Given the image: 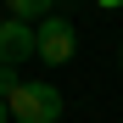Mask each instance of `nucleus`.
<instances>
[{"instance_id": "obj_5", "label": "nucleus", "mask_w": 123, "mask_h": 123, "mask_svg": "<svg viewBox=\"0 0 123 123\" xmlns=\"http://www.w3.org/2000/svg\"><path fill=\"white\" fill-rule=\"evenodd\" d=\"M0 123H11V106H6V101H0Z\"/></svg>"}, {"instance_id": "obj_3", "label": "nucleus", "mask_w": 123, "mask_h": 123, "mask_svg": "<svg viewBox=\"0 0 123 123\" xmlns=\"http://www.w3.org/2000/svg\"><path fill=\"white\" fill-rule=\"evenodd\" d=\"M39 56V39L28 23H11V17H0V67H17V62Z\"/></svg>"}, {"instance_id": "obj_6", "label": "nucleus", "mask_w": 123, "mask_h": 123, "mask_svg": "<svg viewBox=\"0 0 123 123\" xmlns=\"http://www.w3.org/2000/svg\"><path fill=\"white\" fill-rule=\"evenodd\" d=\"M117 62H123V50H117Z\"/></svg>"}, {"instance_id": "obj_1", "label": "nucleus", "mask_w": 123, "mask_h": 123, "mask_svg": "<svg viewBox=\"0 0 123 123\" xmlns=\"http://www.w3.org/2000/svg\"><path fill=\"white\" fill-rule=\"evenodd\" d=\"M6 106H11V123H62V90L34 78V84H17Z\"/></svg>"}, {"instance_id": "obj_2", "label": "nucleus", "mask_w": 123, "mask_h": 123, "mask_svg": "<svg viewBox=\"0 0 123 123\" xmlns=\"http://www.w3.org/2000/svg\"><path fill=\"white\" fill-rule=\"evenodd\" d=\"M34 39H39V62L45 67H62V62H73V23L67 17H45V23L34 28Z\"/></svg>"}, {"instance_id": "obj_4", "label": "nucleus", "mask_w": 123, "mask_h": 123, "mask_svg": "<svg viewBox=\"0 0 123 123\" xmlns=\"http://www.w3.org/2000/svg\"><path fill=\"white\" fill-rule=\"evenodd\" d=\"M17 84H23V78H17V67H0V101H11Z\"/></svg>"}]
</instances>
